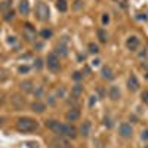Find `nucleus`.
Wrapping results in <instances>:
<instances>
[{"instance_id": "e433bc0d", "label": "nucleus", "mask_w": 148, "mask_h": 148, "mask_svg": "<svg viewBox=\"0 0 148 148\" xmlns=\"http://www.w3.org/2000/svg\"><path fill=\"white\" fill-rule=\"evenodd\" d=\"M5 77H6V76H5V71H3V70H0V80H3Z\"/></svg>"}, {"instance_id": "aec40b11", "label": "nucleus", "mask_w": 148, "mask_h": 148, "mask_svg": "<svg viewBox=\"0 0 148 148\" xmlns=\"http://www.w3.org/2000/svg\"><path fill=\"white\" fill-rule=\"evenodd\" d=\"M56 9L59 12H67V9H68L67 0H56Z\"/></svg>"}, {"instance_id": "c85d7f7f", "label": "nucleus", "mask_w": 148, "mask_h": 148, "mask_svg": "<svg viewBox=\"0 0 148 148\" xmlns=\"http://www.w3.org/2000/svg\"><path fill=\"white\" fill-rule=\"evenodd\" d=\"M101 21H102V25H107V24L110 22V16H108V14H102Z\"/></svg>"}, {"instance_id": "0eeeda50", "label": "nucleus", "mask_w": 148, "mask_h": 148, "mask_svg": "<svg viewBox=\"0 0 148 148\" xmlns=\"http://www.w3.org/2000/svg\"><path fill=\"white\" fill-rule=\"evenodd\" d=\"M59 58H64V56H67L68 55V47H67V43H65V40H62V42H59L56 46H55V51H53Z\"/></svg>"}, {"instance_id": "58836bf2", "label": "nucleus", "mask_w": 148, "mask_h": 148, "mask_svg": "<svg viewBox=\"0 0 148 148\" xmlns=\"http://www.w3.org/2000/svg\"><path fill=\"white\" fill-rule=\"evenodd\" d=\"M105 126H108V127L111 126V121H110V119H105Z\"/></svg>"}, {"instance_id": "f704fd0d", "label": "nucleus", "mask_w": 148, "mask_h": 148, "mask_svg": "<svg viewBox=\"0 0 148 148\" xmlns=\"http://www.w3.org/2000/svg\"><path fill=\"white\" fill-rule=\"evenodd\" d=\"M49 105H55V98L53 96H49V102H47Z\"/></svg>"}, {"instance_id": "f3484780", "label": "nucleus", "mask_w": 148, "mask_h": 148, "mask_svg": "<svg viewBox=\"0 0 148 148\" xmlns=\"http://www.w3.org/2000/svg\"><path fill=\"white\" fill-rule=\"evenodd\" d=\"M55 144H58L59 148H70V141H68V138H65V136H56Z\"/></svg>"}, {"instance_id": "b1692460", "label": "nucleus", "mask_w": 148, "mask_h": 148, "mask_svg": "<svg viewBox=\"0 0 148 148\" xmlns=\"http://www.w3.org/2000/svg\"><path fill=\"white\" fill-rule=\"evenodd\" d=\"M33 93H34V96L36 98H40L42 95H43V86H37V88H33V90H31Z\"/></svg>"}, {"instance_id": "39448f33", "label": "nucleus", "mask_w": 148, "mask_h": 148, "mask_svg": "<svg viewBox=\"0 0 148 148\" xmlns=\"http://www.w3.org/2000/svg\"><path fill=\"white\" fill-rule=\"evenodd\" d=\"M119 135L121 138H125V139H127V138H132V135H133V127L129 125V123H121V125L119 126Z\"/></svg>"}, {"instance_id": "4468645a", "label": "nucleus", "mask_w": 148, "mask_h": 148, "mask_svg": "<svg viewBox=\"0 0 148 148\" xmlns=\"http://www.w3.org/2000/svg\"><path fill=\"white\" fill-rule=\"evenodd\" d=\"M101 76H102V79H105V80H113V79H114V73H113V70H111V67L104 65V67L101 68Z\"/></svg>"}, {"instance_id": "6e6552de", "label": "nucleus", "mask_w": 148, "mask_h": 148, "mask_svg": "<svg viewBox=\"0 0 148 148\" xmlns=\"http://www.w3.org/2000/svg\"><path fill=\"white\" fill-rule=\"evenodd\" d=\"M65 119H67V121H77L80 119V110L76 107H71L65 113Z\"/></svg>"}, {"instance_id": "473e14b6", "label": "nucleus", "mask_w": 148, "mask_h": 148, "mask_svg": "<svg viewBox=\"0 0 148 148\" xmlns=\"http://www.w3.org/2000/svg\"><path fill=\"white\" fill-rule=\"evenodd\" d=\"M73 79L76 80V82H79V80H82V79H83V74L77 71V73H74V76H73Z\"/></svg>"}, {"instance_id": "7c9ffc66", "label": "nucleus", "mask_w": 148, "mask_h": 148, "mask_svg": "<svg viewBox=\"0 0 148 148\" xmlns=\"http://www.w3.org/2000/svg\"><path fill=\"white\" fill-rule=\"evenodd\" d=\"M141 139L142 141H148V129H144L141 132Z\"/></svg>"}, {"instance_id": "9b49d317", "label": "nucleus", "mask_w": 148, "mask_h": 148, "mask_svg": "<svg viewBox=\"0 0 148 148\" xmlns=\"http://www.w3.org/2000/svg\"><path fill=\"white\" fill-rule=\"evenodd\" d=\"M24 39L28 40V42H33L36 39V30L30 25V24H27L25 28H24Z\"/></svg>"}, {"instance_id": "bb28decb", "label": "nucleus", "mask_w": 148, "mask_h": 148, "mask_svg": "<svg viewBox=\"0 0 148 148\" xmlns=\"http://www.w3.org/2000/svg\"><path fill=\"white\" fill-rule=\"evenodd\" d=\"M43 67V61L40 59V58H37L36 61H34V68H37V70H40Z\"/></svg>"}, {"instance_id": "72a5a7b5", "label": "nucleus", "mask_w": 148, "mask_h": 148, "mask_svg": "<svg viewBox=\"0 0 148 148\" xmlns=\"http://www.w3.org/2000/svg\"><path fill=\"white\" fill-rule=\"evenodd\" d=\"M28 70H30V67H27V65H24V67H19V68H18L19 73H28Z\"/></svg>"}, {"instance_id": "20e7f679", "label": "nucleus", "mask_w": 148, "mask_h": 148, "mask_svg": "<svg viewBox=\"0 0 148 148\" xmlns=\"http://www.w3.org/2000/svg\"><path fill=\"white\" fill-rule=\"evenodd\" d=\"M46 67L51 71H53V73H56L59 70V56L55 52H51L47 55V58H46Z\"/></svg>"}, {"instance_id": "412c9836", "label": "nucleus", "mask_w": 148, "mask_h": 148, "mask_svg": "<svg viewBox=\"0 0 148 148\" xmlns=\"http://www.w3.org/2000/svg\"><path fill=\"white\" fill-rule=\"evenodd\" d=\"M71 93H73V96H76V98H79L82 93H83V86L80 84V83H77L74 88L71 89Z\"/></svg>"}, {"instance_id": "4be33fe9", "label": "nucleus", "mask_w": 148, "mask_h": 148, "mask_svg": "<svg viewBox=\"0 0 148 148\" xmlns=\"http://www.w3.org/2000/svg\"><path fill=\"white\" fill-rule=\"evenodd\" d=\"M40 36H42V39H51V37L53 36L52 30H49V28H43L40 31Z\"/></svg>"}, {"instance_id": "2f4dec72", "label": "nucleus", "mask_w": 148, "mask_h": 148, "mask_svg": "<svg viewBox=\"0 0 148 148\" xmlns=\"http://www.w3.org/2000/svg\"><path fill=\"white\" fill-rule=\"evenodd\" d=\"M9 8H10V2H9V0H6V2H3V5L0 6V9H2V10H8Z\"/></svg>"}, {"instance_id": "9d476101", "label": "nucleus", "mask_w": 148, "mask_h": 148, "mask_svg": "<svg viewBox=\"0 0 148 148\" xmlns=\"http://www.w3.org/2000/svg\"><path fill=\"white\" fill-rule=\"evenodd\" d=\"M90 127H92V125H90V121L89 120H84L82 125H80V127H79V133L82 135V136H89V133H90Z\"/></svg>"}, {"instance_id": "a211bd4d", "label": "nucleus", "mask_w": 148, "mask_h": 148, "mask_svg": "<svg viewBox=\"0 0 148 148\" xmlns=\"http://www.w3.org/2000/svg\"><path fill=\"white\" fill-rule=\"evenodd\" d=\"M33 88H34V84H33L31 80H25V82H22V83L19 84V89L24 90V92H31Z\"/></svg>"}, {"instance_id": "a878e982", "label": "nucleus", "mask_w": 148, "mask_h": 148, "mask_svg": "<svg viewBox=\"0 0 148 148\" xmlns=\"http://www.w3.org/2000/svg\"><path fill=\"white\" fill-rule=\"evenodd\" d=\"M141 99H142L144 104L148 105V90H142V93H141Z\"/></svg>"}, {"instance_id": "7ed1b4c3", "label": "nucleus", "mask_w": 148, "mask_h": 148, "mask_svg": "<svg viewBox=\"0 0 148 148\" xmlns=\"http://www.w3.org/2000/svg\"><path fill=\"white\" fill-rule=\"evenodd\" d=\"M36 15H37V19L40 21H47L51 18V10H49V6L45 3V2H40L36 8Z\"/></svg>"}, {"instance_id": "2eb2a0df", "label": "nucleus", "mask_w": 148, "mask_h": 148, "mask_svg": "<svg viewBox=\"0 0 148 148\" xmlns=\"http://www.w3.org/2000/svg\"><path fill=\"white\" fill-rule=\"evenodd\" d=\"M18 10L21 15H28L30 14V3L28 0H21L19 5H18Z\"/></svg>"}, {"instance_id": "1a4fd4ad", "label": "nucleus", "mask_w": 148, "mask_h": 148, "mask_svg": "<svg viewBox=\"0 0 148 148\" xmlns=\"http://www.w3.org/2000/svg\"><path fill=\"white\" fill-rule=\"evenodd\" d=\"M127 89L130 92H136L139 89V80L136 79V76L135 74H130L129 79H127Z\"/></svg>"}, {"instance_id": "393cba45", "label": "nucleus", "mask_w": 148, "mask_h": 148, "mask_svg": "<svg viewBox=\"0 0 148 148\" xmlns=\"http://www.w3.org/2000/svg\"><path fill=\"white\" fill-rule=\"evenodd\" d=\"M56 96H58V99H62V98H65V89H64V88H58V89H56Z\"/></svg>"}, {"instance_id": "ea45409f", "label": "nucleus", "mask_w": 148, "mask_h": 148, "mask_svg": "<svg viewBox=\"0 0 148 148\" xmlns=\"http://www.w3.org/2000/svg\"><path fill=\"white\" fill-rule=\"evenodd\" d=\"M74 8H76V9H79V8H80V0H77V2H76V5H74Z\"/></svg>"}, {"instance_id": "ddd939ff", "label": "nucleus", "mask_w": 148, "mask_h": 148, "mask_svg": "<svg viewBox=\"0 0 148 148\" xmlns=\"http://www.w3.org/2000/svg\"><path fill=\"white\" fill-rule=\"evenodd\" d=\"M108 96L111 101H119L120 96H121V92L119 89V86H111V88L108 89Z\"/></svg>"}, {"instance_id": "f03ea898", "label": "nucleus", "mask_w": 148, "mask_h": 148, "mask_svg": "<svg viewBox=\"0 0 148 148\" xmlns=\"http://www.w3.org/2000/svg\"><path fill=\"white\" fill-rule=\"evenodd\" d=\"M45 126L52 130L53 133H56L58 136H64V130H65V125L64 123H61L59 120H55V119H49L45 121Z\"/></svg>"}, {"instance_id": "c756f323", "label": "nucleus", "mask_w": 148, "mask_h": 148, "mask_svg": "<svg viewBox=\"0 0 148 148\" xmlns=\"http://www.w3.org/2000/svg\"><path fill=\"white\" fill-rule=\"evenodd\" d=\"M14 16H15L14 10H9V12H6V15H5V19H6V21H9V19H14Z\"/></svg>"}, {"instance_id": "f8f14e48", "label": "nucleus", "mask_w": 148, "mask_h": 148, "mask_svg": "<svg viewBox=\"0 0 148 148\" xmlns=\"http://www.w3.org/2000/svg\"><path fill=\"white\" fill-rule=\"evenodd\" d=\"M77 133H79V130L74 127L73 125H65V130H64V136H65V138L74 139V138L77 136Z\"/></svg>"}, {"instance_id": "4c0bfd02", "label": "nucleus", "mask_w": 148, "mask_h": 148, "mask_svg": "<svg viewBox=\"0 0 148 148\" xmlns=\"http://www.w3.org/2000/svg\"><path fill=\"white\" fill-rule=\"evenodd\" d=\"M145 51H147V49H142V52L139 53V58H144V56H145V53H147Z\"/></svg>"}, {"instance_id": "423d86ee", "label": "nucleus", "mask_w": 148, "mask_h": 148, "mask_svg": "<svg viewBox=\"0 0 148 148\" xmlns=\"http://www.w3.org/2000/svg\"><path fill=\"white\" fill-rule=\"evenodd\" d=\"M139 45H141V42H139V37L138 36H129L127 39H126V47L129 49L130 52H136Z\"/></svg>"}, {"instance_id": "c9c22d12", "label": "nucleus", "mask_w": 148, "mask_h": 148, "mask_svg": "<svg viewBox=\"0 0 148 148\" xmlns=\"http://www.w3.org/2000/svg\"><path fill=\"white\" fill-rule=\"evenodd\" d=\"M99 62H101L99 59H93V61H92V65H93V67H98V65H99Z\"/></svg>"}, {"instance_id": "cd10ccee", "label": "nucleus", "mask_w": 148, "mask_h": 148, "mask_svg": "<svg viewBox=\"0 0 148 148\" xmlns=\"http://www.w3.org/2000/svg\"><path fill=\"white\" fill-rule=\"evenodd\" d=\"M96 98H98L96 95H90V96H89V107H90V108L96 104Z\"/></svg>"}, {"instance_id": "f257e3e1", "label": "nucleus", "mask_w": 148, "mask_h": 148, "mask_svg": "<svg viewBox=\"0 0 148 148\" xmlns=\"http://www.w3.org/2000/svg\"><path fill=\"white\" fill-rule=\"evenodd\" d=\"M16 129L19 132H33L39 129V123L31 117H19L16 120Z\"/></svg>"}, {"instance_id": "6ab92c4d", "label": "nucleus", "mask_w": 148, "mask_h": 148, "mask_svg": "<svg viewBox=\"0 0 148 148\" xmlns=\"http://www.w3.org/2000/svg\"><path fill=\"white\" fill-rule=\"evenodd\" d=\"M96 34H98V39H99V42H101V43H107V42H108V34H107V31H105V30L99 28V30L96 31Z\"/></svg>"}, {"instance_id": "a19ab883", "label": "nucleus", "mask_w": 148, "mask_h": 148, "mask_svg": "<svg viewBox=\"0 0 148 148\" xmlns=\"http://www.w3.org/2000/svg\"><path fill=\"white\" fill-rule=\"evenodd\" d=\"M144 148H148V145H145V147H144Z\"/></svg>"}, {"instance_id": "dca6fc26", "label": "nucleus", "mask_w": 148, "mask_h": 148, "mask_svg": "<svg viewBox=\"0 0 148 148\" xmlns=\"http://www.w3.org/2000/svg\"><path fill=\"white\" fill-rule=\"evenodd\" d=\"M31 110L34 111V113H39V114H42L43 111L46 110V105H45L43 102H40V101H34V102L31 104Z\"/></svg>"}, {"instance_id": "5701e85b", "label": "nucleus", "mask_w": 148, "mask_h": 148, "mask_svg": "<svg viewBox=\"0 0 148 148\" xmlns=\"http://www.w3.org/2000/svg\"><path fill=\"white\" fill-rule=\"evenodd\" d=\"M89 52L90 53H93V55H96V53H99V46L98 45H95V43H89Z\"/></svg>"}]
</instances>
